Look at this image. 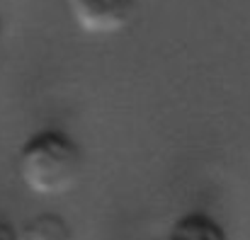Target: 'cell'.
<instances>
[{
    "label": "cell",
    "mask_w": 250,
    "mask_h": 240,
    "mask_svg": "<svg viewBox=\"0 0 250 240\" xmlns=\"http://www.w3.org/2000/svg\"><path fill=\"white\" fill-rule=\"evenodd\" d=\"M20 240H73L71 223L59 214H37L20 231Z\"/></svg>",
    "instance_id": "cell-4"
},
{
    "label": "cell",
    "mask_w": 250,
    "mask_h": 240,
    "mask_svg": "<svg viewBox=\"0 0 250 240\" xmlns=\"http://www.w3.org/2000/svg\"><path fill=\"white\" fill-rule=\"evenodd\" d=\"M0 240H20V233H17L10 223L0 221Z\"/></svg>",
    "instance_id": "cell-5"
},
{
    "label": "cell",
    "mask_w": 250,
    "mask_h": 240,
    "mask_svg": "<svg viewBox=\"0 0 250 240\" xmlns=\"http://www.w3.org/2000/svg\"><path fill=\"white\" fill-rule=\"evenodd\" d=\"M167 240H229V233L209 214L189 211L172 223Z\"/></svg>",
    "instance_id": "cell-3"
},
{
    "label": "cell",
    "mask_w": 250,
    "mask_h": 240,
    "mask_svg": "<svg viewBox=\"0 0 250 240\" xmlns=\"http://www.w3.org/2000/svg\"><path fill=\"white\" fill-rule=\"evenodd\" d=\"M83 151L61 129L32 134L17 153V177L37 197H61L83 175Z\"/></svg>",
    "instance_id": "cell-1"
},
{
    "label": "cell",
    "mask_w": 250,
    "mask_h": 240,
    "mask_svg": "<svg viewBox=\"0 0 250 240\" xmlns=\"http://www.w3.org/2000/svg\"><path fill=\"white\" fill-rule=\"evenodd\" d=\"M76 27L92 37L122 32L136 15L139 0H66Z\"/></svg>",
    "instance_id": "cell-2"
}]
</instances>
